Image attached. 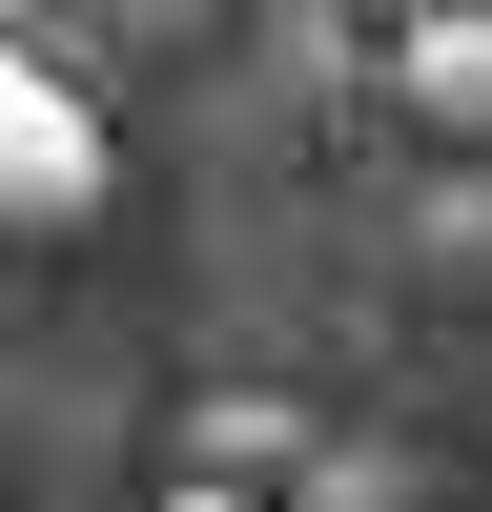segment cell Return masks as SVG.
Instances as JSON below:
<instances>
[{
  "label": "cell",
  "instance_id": "obj_1",
  "mask_svg": "<svg viewBox=\"0 0 492 512\" xmlns=\"http://www.w3.org/2000/svg\"><path fill=\"white\" fill-rule=\"evenodd\" d=\"M82 205H103V103L41 41H0V246H62Z\"/></svg>",
  "mask_w": 492,
  "mask_h": 512
},
{
  "label": "cell",
  "instance_id": "obj_4",
  "mask_svg": "<svg viewBox=\"0 0 492 512\" xmlns=\"http://www.w3.org/2000/svg\"><path fill=\"white\" fill-rule=\"evenodd\" d=\"M144 512H287V492H185V472H164V492H144Z\"/></svg>",
  "mask_w": 492,
  "mask_h": 512
},
{
  "label": "cell",
  "instance_id": "obj_3",
  "mask_svg": "<svg viewBox=\"0 0 492 512\" xmlns=\"http://www.w3.org/2000/svg\"><path fill=\"white\" fill-rule=\"evenodd\" d=\"M390 103L431 123V144H492V21H410L390 41Z\"/></svg>",
  "mask_w": 492,
  "mask_h": 512
},
{
  "label": "cell",
  "instance_id": "obj_2",
  "mask_svg": "<svg viewBox=\"0 0 492 512\" xmlns=\"http://www.w3.org/2000/svg\"><path fill=\"white\" fill-rule=\"evenodd\" d=\"M287 472H308V410L287 390H205L185 410V492H287Z\"/></svg>",
  "mask_w": 492,
  "mask_h": 512
}]
</instances>
